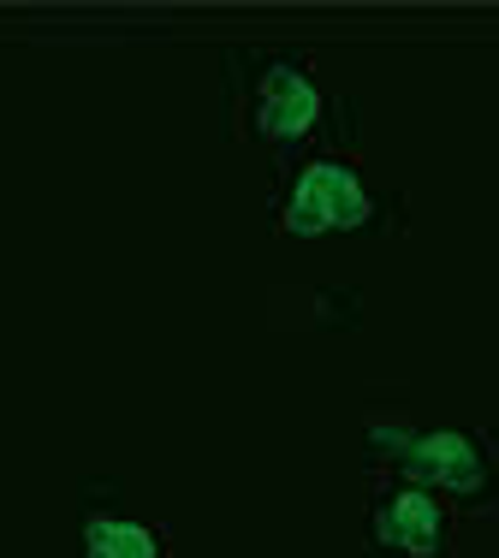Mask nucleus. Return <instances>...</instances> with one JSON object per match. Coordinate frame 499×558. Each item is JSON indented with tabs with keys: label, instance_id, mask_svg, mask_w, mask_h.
Returning a JSON list of instances; mask_svg holds the SVG:
<instances>
[{
	"label": "nucleus",
	"instance_id": "1",
	"mask_svg": "<svg viewBox=\"0 0 499 558\" xmlns=\"http://www.w3.org/2000/svg\"><path fill=\"white\" fill-rule=\"evenodd\" d=\"M369 220V196H363L357 172L339 161H315L292 191V208H285V226L297 238L327 232V226H363Z\"/></svg>",
	"mask_w": 499,
	"mask_h": 558
},
{
	"label": "nucleus",
	"instance_id": "2",
	"mask_svg": "<svg viewBox=\"0 0 499 558\" xmlns=\"http://www.w3.org/2000/svg\"><path fill=\"white\" fill-rule=\"evenodd\" d=\"M375 529H380V541H387V547H399L404 558H435L440 553V535H446L440 505L428 499V494H399Z\"/></svg>",
	"mask_w": 499,
	"mask_h": 558
},
{
	"label": "nucleus",
	"instance_id": "3",
	"mask_svg": "<svg viewBox=\"0 0 499 558\" xmlns=\"http://www.w3.org/2000/svg\"><path fill=\"white\" fill-rule=\"evenodd\" d=\"M315 113H321L315 84L280 65V72L268 77V89H261V131H268V137H297V131L315 125Z\"/></svg>",
	"mask_w": 499,
	"mask_h": 558
},
{
	"label": "nucleus",
	"instance_id": "4",
	"mask_svg": "<svg viewBox=\"0 0 499 558\" xmlns=\"http://www.w3.org/2000/svg\"><path fill=\"white\" fill-rule=\"evenodd\" d=\"M411 463H416V475L452 487V494H476L482 487V458H476V446H470L464 434H428V440H416Z\"/></svg>",
	"mask_w": 499,
	"mask_h": 558
},
{
	"label": "nucleus",
	"instance_id": "5",
	"mask_svg": "<svg viewBox=\"0 0 499 558\" xmlns=\"http://www.w3.org/2000/svg\"><path fill=\"white\" fill-rule=\"evenodd\" d=\"M84 558H155V535L137 523H120V517H89Z\"/></svg>",
	"mask_w": 499,
	"mask_h": 558
}]
</instances>
